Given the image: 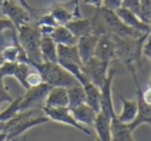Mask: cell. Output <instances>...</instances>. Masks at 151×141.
Segmentation results:
<instances>
[{"label": "cell", "instance_id": "cell-16", "mask_svg": "<svg viewBox=\"0 0 151 141\" xmlns=\"http://www.w3.org/2000/svg\"><path fill=\"white\" fill-rule=\"evenodd\" d=\"M70 111L75 119L80 124L87 127V128H93L97 113L92 108L89 107L86 103L82 104L78 107L71 108Z\"/></svg>", "mask_w": 151, "mask_h": 141}, {"label": "cell", "instance_id": "cell-26", "mask_svg": "<svg viewBox=\"0 0 151 141\" xmlns=\"http://www.w3.org/2000/svg\"><path fill=\"white\" fill-rule=\"evenodd\" d=\"M29 69H30V65L28 64V63L17 62L15 72H14V76H13L14 78H16V80L20 83V85H21L25 90L30 88L27 84V76H28V74H29Z\"/></svg>", "mask_w": 151, "mask_h": 141}, {"label": "cell", "instance_id": "cell-2", "mask_svg": "<svg viewBox=\"0 0 151 141\" xmlns=\"http://www.w3.org/2000/svg\"><path fill=\"white\" fill-rule=\"evenodd\" d=\"M29 65L37 71L42 81L51 87H70L79 83L64 67L58 62H29Z\"/></svg>", "mask_w": 151, "mask_h": 141}, {"label": "cell", "instance_id": "cell-22", "mask_svg": "<svg viewBox=\"0 0 151 141\" xmlns=\"http://www.w3.org/2000/svg\"><path fill=\"white\" fill-rule=\"evenodd\" d=\"M40 55L44 62H58L57 44L49 35H42L40 40Z\"/></svg>", "mask_w": 151, "mask_h": 141}, {"label": "cell", "instance_id": "cell-13", "mask_svg": "<svg viewBox=\"0 0 151 141\" xmlns=\"http://www.w3.org/2000/svg\"><path fill=\"white\" fill-rule=\"evenodd\" d=\"M47 108H61L68 107V95L66 87H52L49 91L45 101V106Z\"/></svg>", "mask_w": 151, "mask_h": 141}, {"label": "cell", "instance_id": "cell-7", "mask_svg": "<svg viewBox=\"0 0 151 141\" xmlns=\"http://www.w3.org/2000/svg\"><path fill=\"white\" fill-rule=\"evenodd\" d=\"M110 63L111 62L103 61L94 56L85 63H83V69L89 82L101 88L109 74Z\"/></svg>", "mask_w": 151, "mask_h": 141}, {"label": "cell", "instance_id": "cell-24", "mask_svg": "<svg viewBox=\"0 0 151 141\" xmlns=\"http://www.w3.org/2000/svg\"><path fill=\"white\" fill-rule=\"evenodd\" d=\"M83 87L85 90V103L99 113L101 111V89L91 82Z\"/></svg>", "mask_w": 151, "mask_h": 141}, {"label": "cell", "instance_id": "cell-20", "mask_svg": "<svg viewBox=\"0 0 151 141\" xmlns=\"http://www.w3.org/2000/svg\"><path fill=\"white\" fill-rule=\"evenodd\" d=\"M57 56H58L59 64L70 62V63H78V64L83 65L77 45H75V46L57 45Z\"/></svg>", "mask_w": 151, "mask_h": 141}, {"label": "cell", "instance_id": "cell-25", "mask_svg": "<svg viewBox=\"0 0 151 141\" xmlns=\"http://www.w3.org/2000/svg\"><path fill=\"white\" fill-rule=\"evenodd\" d=\"M67 95H68V108L78 107L85 103V90L83 85L80 83L67 87Z\"/></svg>", "mask_w": 151, "mask_h": 141}, {"label": "cell", "instance_id": "cell-3", "mask_svg": "<svg viewBox=\"0 0 151 141\" xmlns=\"http://www.w3.org/2000/svg\"><path fill=\"white\" fill-rule=\"evenodd\" d=\"M35 111V109L20 111L12 119L5 122L4 132L7 134V139L19 138L29 129L40 126V124H48L51 121L45 114L40 116H34Z\"/></svg>", "mask_w": 151, "mask_h": 141}, {"label": "cell", "instance_id": "cell-6", "mask_svg": "<svg viewBox=\"0 0 151 141\" xmlns=\"http://www.w3.org/2000/svg\"><path fill=\"white\" fill-rule=\"evenodd\" d=\"M52 87L47 83L42 82L37 86L30 87L26 90V93L22 97L20 103V111H25L30 109H42L45 101L49 91Z\"/></svg>", "mask_w": 151, "mask_h": 141}, {"label": "cell", "instance_id": "cell-17", "mask_svg": "<svg viewBox=\"0 0 151 141\" xmlns=\"http://www.w3.org/2000/svg\"><path fill=\"white\" fill-rule=\"evenodd\" d=\"M122 103V110L120 114H117V118L121 122L126 124H130L138 115L139 106L137 99L134 100H127L122 95H119Z\"/></svg>", "mask_w": 151, "mask_h": 141}, {"label": "cell", "instance_id": "cell-23", "mask_svg": "<svg viewBox=\"0 0 151 141\" xmlns=\"http://www.w3.org/2000/svg\"><path fill=\"white\" fill-rule=\"evenodd\" d=\"M57 45H65V46H75L78 43V38H76L64 25H59L54 29L51 34Z\"/></svg>", "mask_w": 151, "mask_h": 141}, {"label": "cell", "instance_id": "cell-36", "mask_svg": "<svg viewBox=\"0 0 151 141\" xmlns=\"http://www.w3.org/2000/svg\"><path fill=\"white\" fill-rule=\"evenodd\" d=\"M17 2L19 3L20 5H22V7H23L24 9H25L31 16H34L36 14V9H33V7H32L31 5L28 3L27 0H17Z\"/></svg>", "mask_w": 151, "mask_h": 141}, {"label": "cell", "instance_id": "cell-38", "mask_svg": "<svg viewBox=\"0 0 151 141\" xmlns=\"http://www.w3.org/2000/svg\"><path fill=\"white\" fill-rule=\"evenodd\" d=\"M143 100L147 105L151 106V87H148L146 90H143Z\"/></svg>", "mask_w": 151, "mask_h": 141}, {"label": "cell", "instance_id": "cell-11", "mask_svg": "<svg viewBox=\"0 0 151 141\" xmlns=\"http://www.w3.org/2000/svg\"><path fill=\"white\" fill-rule=\"evenodd\" d=\"M94 57L108 62H112L116 58L115 43L111 33H104L99 36L94 50Z\"/></svg>", "mask_w": 151, "mask_h": 141}, {"label": "cell", "instance_id": "cell-37", "mask_svg": "<svg viewBox=\"0 0 151 141\" xmlns=\"http://www.w3.org/2000/svg\"><path fill=\"white\" fill-rule=\"evenodd\" d=\"M83 2L84 4L93 7L95 9H99L103 7V0H83Z\"/></svg>", "mask_w": 151, "mask_h": 141}, {"label": "cell", "instance_id": "cell-45", "mask_svg": "<svg viewBox=\"0 0 151 141\" xmlns=\"http://www.w3.org/2000/svg\"><path fill=\"white\" fill-rule=\"evenodd\" d=\"M2 1H3V0H0V4H1V2H2Z\"/></svg>", "mask_w": 151, "mask_h": 141}, {"label": "cell", "instance_id": "cell-32", "mask_svg": "<svg viewBox=\"0 0 151 141\" xmlns=\"http://www.w3.org/2000/svg\"><path fill=\"white\" fill-rule=\"evenodd\" d=\"M121 7L122 0H103V7H101L112 12H116Z\"/></svg>", "mask_w": 151, "mask_h": 141}, {"label": "cell", "instance_id": "cell-10", "mask_svg": "<svg viewBox=\"0 0 151 141\" xmlns=\"http://www.w3.org/2000/svg\"><path fill=\"white\" fill-rule=\"evenodd\" d=\"M116 74V69H109V74L106 79L105 83L101 87V111L111 116L112 118L116 116L115 109H114L113 99H112V85H113L114 77Z\"/></svg>", "mask_w": 151, "mask_h": 141}, {"label": "cell", "instance_id": "cell-4", "mask_svg": "<svg viewBox=\"0 0 151 141\" xmlns=\"http://www.w3.org/2000/svg\"><path fill=\"white\" fill-rule=\"evenodd\" d=\"M18 40L22 49L25 51L29 62H42L40 55V34L38 28L31 26L30 24H25L17 29ZM28 62V64H29Z\"/></svg>", "mask_w": 151, "mask_h": 141}, {"label": "cell", "instance_id": "cell-44", "mask_svg": "<svg viewBox=\"0 0 151 141\" xmlns=\"http://www.w3.org/2000/svg\"><path fill=\"white\" fill-rule=\"evenodd\" d=\"M95 141H101V140H99V138H97V137H96V140H95Z\"/></svg>", "mask_w": 151, "mask_h": 141}, {"label": "cell", "instance_id": "cell-35", "mask_svg": "<svg viewBox=\"0 0 151 141\" xmlns=\"http://www.w3.org/2000/svg\"><path fill=\"white\" fill-rule=\"evenodd\" d=\"M73 5V16H75V19L77 18H83L82 17V12L80 9V0H69Z\"/></svg>", "mask_w": 151, "mask_h": 141}, {"label": "cell", "instance_id": "cell-31", "mask_svg": "<svg viewBox=\"0 0 151 141\" xmlns=\"http://www.w3.org/2000/svg\"><path fill=\"white\" fill-rule=\"evenodd\" d=\"M44 82L42 81V78L40 76V73L36 71V72L33 73H29L27 76V84L29 87H33V86H37V85L42 84Z\"/></svg>", "mask_w": 151, "mask_h": 141}, {"label": "cell", "instance_id": "cell-33", "mask_svg": "<svg viewBox=\"0 0 151 141\" xmlns=\"http://www.w3.org/2000/svg\"><path fill=\"white\" fill-rule=\"evenodd\" d=\"M7 30H17V29L14 26V24L12 23L11 20H9L7 18H5V19L0 18V33L7 31Z\"/></svg>", "mask_w": 151, "mask_h": 141}, {"label": "cell", "instance_id": "cell-12", "mask_svg": "<svg viewBox=\"0 0 151 141\" xmlns=\"http://www.w3.org/2000/svg\"><path fill=\"white\" fill-rule=\"evenodd\" d=\"M117 16L122 20L125 25L128 27H132L134 29H137L139 31L143 32V33H149V24L144 22L138 15H136L132 12L128 11V9H124V7H120L115 12Z\"/></svg>", "mask_w": 151, "mask_h": 141}, {"label": "cell", "instance_id": "cell-27", "mask_svg": "<svg viewBox=\"0 0 151 141\" xmlns=\"http://www.w3.org/2000/svg\"><path fill=\"white\" fill-rule=\"evenodd\" d=\"M141 19L148 24L151 22V0H141Z\"/></svg>", "mask_w": 151, "mask_h": 141}, {"label": "cell", "instance_id": "cell-40", "mask_svg": "<svg viewBox=\"0 0 151 141\" xmlns=\"http://www.w3.org/2000/svg\"><path fill=\"white\" fill-rule=\"evenodd\" d=\"M4 128H5V122L0 121V133L4 132Z\"/></svg>", "mask_w": 151, "mask_h": 141}, {"label": "cell", "instance_id": "cell-1", "mask_svg": "<svg viewBox=\"0 0 151 141\" xmlns=\"http://www.w3.org/2000/svg\"><path fill=\"white\" fill-rule=\"evenodd\" d=\"M149 34L150 33H144L142 36L137 38H120L112 34L115 43L116 58L121 61L128 71L138 67L143 72L141 59L143 56V47Z\"/></svg>", "mask_w": 151, "mask_h": 141}, {"label": "cell", "instance_id": "cell-30", "mask_svg": "<svg viewBox=\"0 0 151 141\" xmlns=\"http://www.w3.org/2000/svg\"><path fill=\"white\" fill-rule=\"evenodd\" d=\"M51 26V27H57L59 26L58 24L56 23L55 19L53 18V16L51 15L50 13L45 14V15H42L36 21V26Z\"/></svg>", "mask_w": 151, "mask_h": 141}, {"label": "cell", "instance_id": "cell-39", "mask_svg": "<svg viewBox=\"0 0 151 141\" xmlns=\"http://www.w3.org/2000/svg\"><path fill=\"white\" fill-rule=\"evenodd\" d=\"M7 139V134L5 132L0 133V141H6Z\"/></svg>", "mask_w": 151, "mask_h": 141}, {"label": "cell", "instance_id": "cell-19", "mask_svg": "<svg viewBox=\"0 0 151 141\" xmlns=\"http://www.w3.org/2000/svg\"><path fill=\"white\" fill-rule=\"evenodd\" d=\"M111 132V141H134L132 138V131L130 130L129 126L120 121L117 118V115L112 118Z\"/></svg>", "mask_w": 151, "mask_h": 141}, {"label": "cell", "instance_id": "cell-5", "mask_svg": "<svg viewBox=\"0 0 151 141\" xmlns=\"http://www.w3.org/2000/svg\"><path fill=\"white\" fill-rule=\"evenodd\" d=\"M101 16L103 23L106 27L108 33L114 34V35L120 36V38H137L142 36L143 32L134 29L132 27H128L127 25L122 22V20L117 16L115 12L109 11L104 7L97 9ZM148 33V32H146Z\"/></svg>", "mask_w": 151, "mask_h": 141}, {"label": "cell", "instance_id": "cell-43", "mask_svg": "<svg viewBox=\"0 0 151 141\" xmlns=\"http://www.w3.org/2000/svg\"><path fill=\"white\" fill-rule=\"evenodd\" d=\"M149 33L151 35V22H149Z\"/></svg>", "mask_w": 151, "mask_h": 141}, {"label": "cell", "instance_id": "cell-15", "mask_svg": "<svg viewBox=\"0 0 151 141\" xmlns=\"http://www.w3.org/2000/svg\"><path fill=\"white\" fill-rule=\"evenodd\" d=\"M111 124H112V117L107 115L104 112L99 111L96 114L95 118L94 128L96 132V137L101 141H111L112 138V132H111Z\"/></svg>", "mask_w": 151, "mask_h": 141}, {"label": "cell", "instance_id": "cell-21", "mask_svg": "<svg viewBox=\"0 0 151 141\" xmlns=\"http://www.w3.org/2000/svg\"><path fill=\"white\" fill-rule=\"evenodd\" d=\"M65 27L73 34L77 38H82L85 35L92 34V26H91L90 19L85 18H77L73 19L65 24Z\"/></svg>", "mask_w": 151, "mask_h": 141}, {"label": "cell", "instance_id": "cell-34", "mask_svg": "<svg viewBox=\"0 0 151 141\" xmlns=\"http://www.w3.org/2000/svg\"><path fill=\"white\" fill-rule=\"evenodd\" d=\"M143 55L146 56L151 62V35L150 34H149V36L147 38L146 42H145V44H144V47H143Z\"/></svg>", "mask_w": 151, "mask_h": 141}, {"label": "cell", "instance_id": "cell-28", "mask_svg": "<svg viewBox=\"0 0 151 141\" xmlns=\"http://www.w3.org/2000/svg\"><path fill=\"white\" fill-rule=\"evenodd\" d=\"M141 18V0H122V7Z\"/></svg>", "mask_w": 151, "mask_h": 141}, {"label": "cell", "instance_id": "cell-8", "mask_svg": "<svg viewBox=\"0 0 151 141\" xmlns=\"http://www.w3.org/2000/svg\"><path fill=\"white\" fill-rule=\"evenodd\" d=\"M42 113L51 120V121L59 122V124H66V126L73 127L77 129L80 132L84 133L86 135H91V131L87 127L82 126L79 124L75 117L71 114V111L68 107H61V108H47L42 107Z\"/></svg>", "mask_w": 151, "mask_h": 141}, {"label": "cell", "instance_id": "cell-9", "mask_svg": "<svg viewBox=\"0 0 151 141\" xmlns=\"http://www.w3.org/2000/svg\"><path fill=\"white\" fill-rule=\"evenodd\" d=\"M0 9L7 19L11 20L16 29L25 24H29L31 21L32 16L22 5L13 0H3L0 4Z\"/></svg>", "mask_w": 151, "mask_h": 141}, {"label": "cell", "instance_id": "cell-18", "mask_svg": "<svg viewBox=\"0 0 151 141\" xmlns=\"http://www.w3.org/2000/svg\"><path fill=\"white\" fill-rule=\"evenodd\" d=\"M49 13L53 16L58 25H65L70 20L75 19L70 1L65 3H56L51 7Z\"/></svg>", "mask_w": 151, "mask_h": 141}, {"label": "cell", "instance_id": "cell-29", "mask_svg": "<svg viewBox=\"0 0 151 141\" xmlns=\"http://www.w3.org/2000/svg\"><path fill=\"white\" fill-rule=\"evenodd\" d=\"M3 79H4V77L0 73V105L3 103H12L14 101L12 95L9 93L7 87L4 85Z\"/></svg>", "mask_w": 151, "mask_h": 141}, {"label": "cell", "instance_id": "cell-14", "mask_svg": "<svg viewBox=\"0 0 151 141\" xmlns=\"http://www.w3.org/2000/svg\"><path fill=\"white\" fill-rule=\"evenodd\" d=\"M97 40H99V35H95V34H89V35H85L78 38L77 47H78L82 63H85L94 56V50Z\"/></svg>", "mask_w": 151, "mask_h": 141}, {"label": "cell", "instance_id": "cell-42", "mask_svg": "<svg viewBox=\"0 0 151 141\" xmlns=\"http://www.w3.org/2000/svg\"><path fill=\"white\" fill-rule=\"evenodd\" d=\"M6 141H20L19 138H14V139H6Z\"/></svg>", "mask_w": 151, "mask_h": 141}, {"label": "cell", "instance_id": "cell-41", "mask_svg": "<svg viewBox=\"0 0 151 141\" xmlns=\"http://www.w3.org/2000/svg\"><path fill=\"white\" fill-rule=\"evenodd\" d=\"M4 62H5V61H4V59L2 58V56H1V54H0V67H1V65H2Z\"/></svg>", "mask_w": 151, "mask_h": 141}]
</instances>
